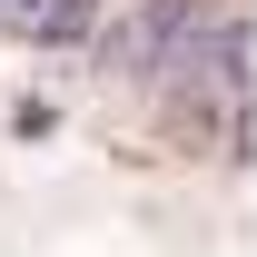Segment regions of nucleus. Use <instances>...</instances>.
Here are the masks:
<instances>
[{"mask_svg":"<svg viewBox=\"0 0 257 257\" xmlns=\"http://www.w3.org/2000/svg\"><path fill=\"white\" fill-rule=\"evenodd\" d=\"M208 10H218V0H139L119 30L99 40V60L119 69V79H149V89H159V79H168V60H178V50L208 30Z\"/></svg>","mask_w":257,"mask_h":257,"instance_id":"f257e3e1","label":"nucleus"},{"mask_svg":"<svg viewBox=\"0 0 257 257\" xmlns=\"http://www.w3.org/2000/svg\"><path fill=\"white\" fill-rule=\"evenodd\" d=\"M0 30H10V40H50V50H69V40L99 30V0H0Z\"/></svg>","mask_w":257,"mask_h":257,"instance_id":"f03ea898","label":"nucleus"}]
</instances>
